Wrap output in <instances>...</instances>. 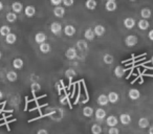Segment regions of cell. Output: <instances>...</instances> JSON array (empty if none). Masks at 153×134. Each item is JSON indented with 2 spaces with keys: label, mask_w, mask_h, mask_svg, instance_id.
<instances>
[{
  "label": "cell",
  "mask_w": 153,
  "mask_h": 134,
  "mask_svg": "<svg viewBox=\"0 0 153 134\" xmlns=\"http://www.w3.org/2000/svg\"><path fill=\"white\" fill-rule=\"evenodd\" d=\"M137 42H138L137 37L134 36V35H129V36H127L125 39V44H126V46H128V47L135 46V45L137 44Z\"/></svg>",
  "instance_id": "cell-1"
},
{
  "label": "cell",
  "mask_w": 153,
  "mask_h": 134,
  "mask_svg": "<svg viewBox=\"0 0 153 134\" xmlns=\"http://www.w3.org/2000/svg\"><path fill=\"white\" fill-rule=\"evenodd\" d=\"M65 57L67 58L68 60H74L76 57H78V51H76V47H69L67 48L65 53Z\"/></svg>",
  "instance_id": "cell-2"
},
{
  "label": "cell",
  "mask_w": 153,
  "mask_h": 134,
  "mask_svg": "<svg viewBox=\"0 0 153 134\" xmlns=\"http://www.w3.org/2000/svg\"><path fill=\"white\" fill-rule=\"evenodd\" d=\"M51 32L53 33V35H60L62 32V25L61 23H59V22H53V23L51 24Z\"/></svg>",
  "instance_id": "cell-3"
},
{
  "label": "cell",
  "mask_w": 153,
  "mask_h": 134,
  "mask_svg": "<svg viewBox=\"0 0 153 134\" xmlns=\"http://www.w3.org/2000/svg\"><path fill=\"white\" fill-rule=\"evenodd\" d=\"M128 96H129V98H130V100H132V101L138 100V98H140V90L135 89V88H132V89H130L129 91H128Z\"/></svg>",
  "instance_id": "cell-4"
},
{
  "label": "cell",
  "mask_w": 153,
  "mask_h": 134,
  "mask_svg": "<svg viewBox=\"0 0 153 134\" xmlns=\"http://www.w3.org/2000/svg\"><path fill=\"white\" fill-rule=\"evenodd\" d=\"M24 14L28 18L34 17L35 14H36V7L34 5H27V7H24Z\"/></svg>",
  "instance_id": "cell-5"
},
{
  "label": "cell",
  "mask_w": 153,
  "mask_h": 134,
  "mask_svg": "<svg viewBox=\"0 0 153 134\" xmlns=\"http://www.w3.org/2000/svg\"><path fill=\"white\" fill-rule=\"evenodd\" d=\"M46 40H47V36L45 35V33H43V32L37 33L36 36H35V41H36L37 44H41V43L45 42Z\"/></svg>",
  "instance_id": "cell-6"
},
{
  "label": "cell",
  "mask_w": 153,
  "mask_h": 134,
  "mask_svg": "<svg viewBox=\"0 0 153 134\" xmlns=\"http://www.w3.org/2000/svg\"><path fill=\"white\" fill-rule=\"evenodd\" d=\"M119 123V119L115 115H109L108 117H106V124L109 127H115Z\"/></svg>",
  "instance_id": "cell-7"
},
{
  "label": "cell",
  "mask_w": 153,
  "mask_h": 134,
  "mask_svg": "<svg viewBox=\"0 0 153 134\" xmlns=\"http://www.w3.org/2000/svg\"><path fill=\"white\" fill-rule=\"evenodd\" d=\"M120 121H121V124L124 126L129 125V124L131 123V116H130L128 113H123V114L120 115Z\"/></svg>",
  "instance_id": "cell-8"
},
{
  "label": "cell",
  "mask_w": 153,
  "mask_h": 134,
  "mask_svg": "<svg viewBox=\"0 0 153 134\" xmlns=\"http://www.w3.org/2000/svg\"><path fill=\"white\" fill-rule=\"evenodd\" d=\"M53 15L58 18L64 17V15H65V9L62 7H60V5H57V7L53 9Z\"/></svg>",
  "instance_id": "cell-9"
},
{
  "label": "cell",
  "mask_w": 153,
  "mask_h": 134,
  "mask_svg": "<svg viewBox=\"0 0 153 134\" xmlns=\"http://www.w3.org/2000/svg\"><path fill=\"white\" fill-rule=\"evenodd\" d=\"M137 26H138V28H140V30H148V28H149L150 23H149L148 19H144V18H142V19L137 22Z\"/></svg>",
  "instance_id": "cell-10"
},
{
  "label": "cell",
  "mask_w": 153,
  "mask_h": 134,
  "mask_svg": "<svg viewBox=\"0 0 153 134\" xmlns=\"http://www.w3.org/2000/svg\"><path fill=\"white\" fill-rule=\"evenodd\" d=\"M107 96H108L109 103H111V104H115V103H117V102H119V100H120L119 93H117V92H114V91L109 92V94Z\"/></svg>",
  "instance_id": "cell-11"
},
{
  "label": "cell",
  "mask_w": 153,
  "mask_h": 134,
  "mask_svg": "<svg viewBox=\"0 0 153 134\" xmlns=\"http://www.w3.org/2000/svg\"><path fill=\"white\" fill-rule=\"evenodd\" d=\"M4 38H5V42L10 45L15 44L16 41H17V36H16L15 34H13V33H9Z\"/></svg>",
  "instance_id": "cell-12"
},
{
  "label": "cell",
  "mask_w": 153,
  "mask_h": 134,
  "mask_svg": "<svg viewBox=\"0 0 153 134\" xmlns=\"http://www.w3.org/2000/svg\"><path fill=\"white\" fill-rule=\"evenodd\" d=\"M12 11L16 14L21 13V12L23 11V4H22L21 2H18V1L13 2V4H12Z\"/></svg>",
  "instance_id": "cell-13"
},
{
  "label": "cell",
  "mask_w": 153,
  "mask_h": 134,
  "mask_svg": "<svg viewBox=\"0 0 153 134\" xmlns=\"http://www.w3.org/2000/svg\"><path fill=\"white\" fill-rule=\"evenodd\" d=\"M124 26H125L127 30H132V28L135 26V20L133 18H126L124 20Z\"/></svg>",
  "instance_id": "cell-14"
},
{
  "label": "cell",
  "mask_w": 153,
  "mask_h": 134,
  "mask_svg": "<svg viewBox=\"0 0 153 134\" xmlns=\"http://www.w3.org/2000/svg\"><path fill=\"white\" fill-rule=\"evenodd\" d=\"M117 3H115V1H112V0H107L106 4H105V9H106V11L108 12H114L115 10H117Z\"/></svg>",
  "instance_id": "cell-15"
},
{
  "label": "cell",
  "mask_w": 153,
  "mask_h": 134,
  "mask_svg": "<svg viewBox=\"0 0 153 134\" xmlns=\"http://www.w3.org/2000/svg\"><path fill=\"white\" fill-rule=\"evenodd\" d=\"M64 34L67 37H72L76 34V27L74 25H66L64 27Z\"/></svg>",
  "instance_id": "cell-16"
},
{
  "label": "cell",
  "mask_w": 153,
  "mask_h": 134,
  "mask_svg": "<svg viewBox=\"0 0 153 134\" xmlns=\"http://www.w3.org/2000/svg\"><path fill=\"white\" fill-rule=\"evenodd\" d=\"M94 32L97 37H102L103 35L105 34V32H106V28H105L103 25H100V24H99V25H97L96 27L94 28Z\"/></svg>",
  "instance_id": "cell-17"
},
{
  "label": "cell",
  "mask_w": 153,
  "mask_h": 134,
  "mask_svg": "<svg viewBox=\"0 0 153 134\" xmlns=\"http://www.w3.org/2000/svg\"><path fill=\"white\" fill-rule=\"evenodd\" d=\"M39 49H40V51L42 53H48L49 51L51 50V47L48 43L43 42V43H41V44H39Z\"/></svg>",
  "instance_id": "cell-18"
},
{
  "label": "cell",
  "mask_w": 153,
  "mask_h": 134,
  "mask_svg": "<svg viewBox=\"0 0 153 134\" xmlns=\"http://www.w3.org/2000/svg\"><path fill=\"white\" fill-rule=\"evenodd\" d=\"M150 126V123H149V119L146 118V117H140L138 119V127L140 129H146Z\"/></svg>",
  "instance_id": "cell-19"
},
{
  "label": "cell",
  "mask_w": 153,
  "mask_h": 134,
  "mask_svg": "<svg viewBox=\"0 0 153 134\" xmlns=\"http://www.w3.org/2000/svg\"><path fill=\"white\" fill-rule=\"evenodd\" d=\"M108 103H109L108 96H107L106 94H101V96H99L98 104L100 105V106H106V105H108Z\"/></svg>",
  "instance_id": "cell-20"
},
{
  "label": "cell",
  "mask_w": 153,
  "mask_h": 134,
  "mask_svg": "<svg viewBox=\"0 0 153 134\" xmlns=\"http://www.w3.org/2000/svg\"><path fill=\"white\" fill-rule=\"evenodd\" d=\"M106 117V111L102 108H99L96 110V118L99 121H103Z\"/></svg>",
  "instance_id": "cell-21"
},
{
  "label": "cell",
  "mask_w": 153,
  "mask_h": 134,
  "mask_svg": "<svg viewBox=\"0 0 153 134\" xmlns=\"http://www.w3.org/2000/svg\"><path fill=\"white\" fill-rule=\"evenodd\" d=\"M84 37H85V39H86L87 41L94 40V37H96L94 30H91V28H87V30H85V33H84Z\"/></svg>",
  "instance_id": "cell-22"
},
{
  "label": "cell",
  "mask_w": 153,
  "mask_h": 134,
  "mask_svg": "<svg viewBox=\"0 0 153 134\" xmlns=\"http://www.w3.org/2000/svg\"><path fill=\"white\" fill-rule=\"evenodd\" d=\"M23 65H24V62L22 59H20V58H16V59H14L13 67L15 69H21L22 67H23Z\"/></svg>",
  "instance_id": "cell-23"
},
{
  "label": "cell",
  "mask_w": 153,
  "mask_h": 134,
  "mask_svg": "<svg viewBox=\"0 0 153 134\" xmlns=\"http://www.w3.org/2000/svg\"><path fill=\"white\" fill-rule=\"evenodd\" d=\"M151 15H152V12H151V10L148 9V7H144V9H142V11H140V17L144 18V19H149V18L151 17Z\"/></svg>",
  "instance_id": "cell-24"
},
{
  "label": "cell",
  "mask_w": 153,
  "mask_h": 134,
  "mask_svg": "<svg viewBox=\"0 0 153 134\" xmlns=\"http://www.w3.org/2000/svg\"><path fill=\"white\" fill-rule=\"evenodd\" d=\"M124 75H125V69L122 67V66H117L114 68V76L117 78H119V79H121V78L124 77Z\"/></svg>",
  "instance_id": "cell-25"
},
{
  "label": "cell",
  "mask_w": 153,
  "mask_h": 134,
  "mask_svg": "<svg viewBox=\"0 0 153 134\" xmlns=\"http://www.w3.org/2000/svg\"><path fill=\"white\" fill-rule=\"evenodd\" d=\"M7 81H10V82H16L18 79L17 73L14 71V70L9 71V73H7Z\"/></svg>",
  "instance_id": "cell-26"
},
{
  "label": "cell",
  "mask_w": 153,
  "mask_h": 134,
  "mask_svg": "<svg viewBox=\"0 0 153 134\" xmlns=\"http://www.w3.org/2000/svg\"><path fill=\"white\" fill-rule=\"evenodd\" d=\"M94 108H92V107L86 106V107H84V108H83V115L85 117L92 116V115H94Z\"/></svg>",
  "instance_id": "cell-27"
},
{
  "label": "cell",
  "mask_w": 153,
  "mask_h": 134,
  "mask_svg": "<svg viewBox=\"0 0 153 134\" xmlns=\"http://www.w3.org/2000/svg\"><path fill=\"white\" fill-rule=\"evenodd\" d=\"M98 5V2H97L96 0H87L85 2V7L87 10H90V11H94V9L97 7Z\"/></svg>",
  "instance_id": "cell-28"
},
{
  "label": "cell",
  "mask_w": 153,
  "mask_h": 134,
  "mask_svg": "<svg viewBox=\"0 0 153 134\" xmlns=\"http://www.w3.org/2000/svg\"><path fill=\"white\" fill-rule=\"evenodd\" d=\"M17 14L14 13V12H10V13L7 14V22H10V23H14V22L17 20Z\"/></svg>",
  "instance_id": "cell-29"
},
{
  "label": "cell",
  "mask_w": 153,
  "mask_h": 134,
  "mask_svg": "<svg viewBox=\"0 0 153 134\" xmlns=\"http://www.w3.org/2000/svg\"><path fill=\"white\" fill-rule=\"evenodd\" d=\"M76 47L79 48V50H86L88 48V44L86 41L84 40H79L76 43Z\"/></svg>",
  "instance_id": "cell-30"
},
{
  "label": "cell",
  "mask_w": 153,
  "mask_h": 134,
  "mask_svg": "<svg viewBox=\"0 0 153 134\" xmlns=\"http://www.w3.org/2000/svg\"><path fill=\"white\" fill-rule=\"evenodd\" d=\"M103 61H104V63L107 64V65H110V64L113 63V56L110 55V53H106V55H104V57H103Z\"/></svg>",
  "instance_id": "cell-31"
},
{
  "label": "cell",
  "mask_w": 153,
  "mask_h": 134,
  "mask_svg": "<svg viewBox=\"0 0 153 134\" xmlns=\"http://www.w3.org/2000/svg\"><path fill=\"white\" fill-rule=\"evenodd\" d=\"M103 131L102 127H101L100 125H98V124H94V125L91 126V132L92 134H101Z\"/></svg>",
  "instance_id": "cell-32"
},
{
  "label": "cell",
  "mask_w": 153,
  "mask_h": 134,
  "mask_svg": "<svg viewBox=\"0 0 153 134\" xmlns=\"http://www.w3.org/2000/svg\"><path fill=\"white\" fill-rule=\"evenodd\" d=\"M9 33H11V27L7 25H3L0 27V35L2 37H5Z\"/></svg>",
  "instance_id": "cell-33"
},
{
  "label": "cell",
  "mask_w": 153,
  "mask_h": 134,
  "mask_svg": "<svg viewBox=\"0 0 153 134\" xmlns=\"http://www.w3.org/2000/svg\"><path fill=\"white\" fill-rule=\"evenodd\" d=\"M65 76H66V78H67V79L71 80L76 76V70H74V69L70 68V69H67V70L65 71Z\"/></svg>",
  "instance_id": "cell-34"
},
{
  "label": "cell",
  "mask_w": 153,
  "mask_h": 134,
  "mask_svg": "<svg viewBox=\"0 0 153 134\" xmlns=\"http://www.w3.org/2000/svg\"><path fill=\"white\" fill-rule=\"evenodd\" d=\"M30 88H32L33 92H36V91H39V90L41 89V86L39 83H33L32 86H30Z\"/></svg>",
  "instance_id": "cell-35"
},
{
  "label": "cell",
  "mask_w": 153,
  "mask_h": 134,
  "mask_svg": "<svg viewBox=\"0 0 153 134\" xmlns=\"http://www.w3.org/2000/svg\"><path fill=\"white\" fill-rule=\"evenodd\" d=\"M62 2L65 7H71L74 3V0H62Z\"/></svg>",
  "instance_id": "cell-36"
},
{
  "label": "cell",
  "mask_w": 153,
  "mask_h": 134,
  "mask_svg": "<svg viewBox=\"0 0 153 134\" xmlns=\"http://www.w3.org/2000/svg\"><path fill=\"white\" fill-rule=\"evenodd\" d=\"M108 133L109 134H119L120 133V130L115 127H110V129L108 130Z\"/></svg>",
  "instance_id": "cell-37"
},
{
  "label": "cell",
  "mask_w": 153,
  "mask_h": 134,
  "mask_svg": "<svg viewBox=\"0 0 153 134\" xmlns=\"http://www.w3.org/2000/svg\"><path fill=\"white\" fill-rule=\"evenodd\" d=\"M51 3L53 5H55V7H57V5H60L62 3V0H51Z\"/></svg>",
  "instance_id": "cell-38"
},
{
  "label": "cell",
  "mask_w": 153,
  "mask_h": 134,
  "mask_svg": "<svg viewBox=\"0 0 153 134\" xmlns=\"http://www.w3.org/2000/svg\"><path fill=\"white\" fill-rule=\"evenodd\" d=\"M47 133H48V131L45 129H40V130H38V132H37V134H47Z\"/></svg>",
  "instance_id": "cell-39"
},
{
  "label": "cell",
  "mask_w": 153,
  "mask_h": 134,
  "mask_svg": "<svg viewBox=\"0 0 153 134\" xmlns=\"http://www.w3.org/2000/svg\"><path fill=\"white\" fill-rule=\"evenodd\" d=\"M148 37H149V39H150L151 41H153V30H151L150 32H149Z\"/></svg>",
  "instance_id": "cell-40"
},
{
  "label": "cell",
  "mask_w": 153,
  "mask_h": 134,
  "mask_svg": "<svg viewBox=\"0 0 153 134\" xmlns=\"http://www.w3.org/2000/svg\"><path fill=\"white\" fill-rule=\"evenodd\" d=\"M149 134H153V126L149 128Z\"/></svg>",
  "instance_id": "cell-41"
},
{
  "label": "cell",
  "mask_w": 153,
  "mask_h": 134,
  "mask_svg": "<svg viewBox=\"0 0 153 134\" xmlns=\"http://www.w3.org/2000/svg\"><path fill=\"white\" fill-rule=\"evenodd\" d=\"M2 10H3V3L0 1V12L2 11Z\"/></svg>",
  "instance_id": "cell-42"
},
{
  "label": "cell",
  "mask_w": 153,
  "mask_h": 134,
  "mask_svg": "<svg viewBox=\"0 0 153 134\" xmlns=\"http://www.w3.org/2000/svg\"><path fill=\"white\" fill-rule=\"evenodd\" d=\"M2 98H3V93H2V91L0 90V101L2 100Z\"/></svg>",
  "instance_id": "cell-43"
},
{
  "label": "cell",
  "mask_w": 153,
  "mask_h": 134,
  "mask_svg": "<svg viewBox=\"0 0 153 134\" xmlns=\"http://www.w3.org/2000/svg\"><path fill=\"white\" fill-rule=\"evenodd\" d=\"M150 62H151V64H152V65H153V57H152V58H151V60H150Z\"/></svg>",
  "instance_id": "cell-44"
},
{
  "label": "cell",
  "mask_w": 153,
  "mask_h": 134,
  "mask_svg": "<svg viewBox=\"0 0 153 134\" xmlns=\"http://www.w3.org/2000/svg\"><path fill=\"white\" fill-rule=\"evenodd\" d=\"M1 58H2V53H1V51H0V60H1Z\"/></svg>",
  "instance_id": "cell-45"
},
{
  "label": "cell",
  "mask_w": 153,
  "mask_h": 134,
  "mask_svg": "<svg viewBox=\"0 0 153 134\" xmlns=\"http://www.w3.org/2000/svg\"><path fill=\"white\" fill-rule=\"evenodd\" d=\"M130 1H135V0H130Z\"/></svg>",
  "instance_id": "cell-46"
},
{
  "label": "cell",
  "mask_w": 153,
  "mask_h": 134,
  "mask_svg": "<svg viewBox=\"0 0 153 134\" xmlns=\"http://www.w3.org/2000/svg\"><path fill=\"white\" fill-rule=\"evenodd\" d=\"M112 1H115V0H112Z\"/></svg>",
  "instance_id": "cell-47"
}]
</instances>
